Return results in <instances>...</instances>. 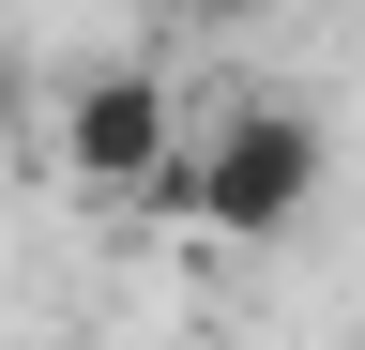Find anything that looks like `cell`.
<instances>
[{
    "mask_svg": "<svg viewBox=\"0 0 365 350\" xmlns=\"http://www.w3.org/2000/svg\"><path fill=\"white\" fill-rule=\"evenodd\" d=\"M31 107H46V92H31V61H16V46H0V153H16V138H31Z\"/></svg>",
    "mask_w": 365,
    "mask_h": 350,
    "instance_id": "3957f363",
    "label": "cell"
},
{
    "mask_svg": "<svg viewBox=\"0 0 365 350\" xmlns=\"http://www.w3.org/2000/svg\"><path fill=\"white\" fill-rule=\"evenodd\" d=\"M153 16H244V0H153Z\"/></svg>",
    "mask_w": 365,
    "mask_h": 350,
    "instance_id": "277c9868",
    "label": "cell"
},
{
    "mask_svg": "<svg viewBox=\"0 0 365 350\" xmlns=\"http://www.w3.org/2000/svg\"><path fill=\"white\" fill-rule=\"evenodd\" d=\"M46 153H61L76 183H107V198H153V168L182 153V107H168L153 61H76L61 92H46Z\"/></svg>",
    "mask_w": 365,
    "mask_h": 350,
    "instance_id": "7a4b0ae2",
    "label": "cell"
},
{
    "mask_svg": "<svg viewBox=\"0 0 365 350\" xmlns=\"http://www.w3.org/2000/svg\"><path fill=\"white\" fill-rule=\"evenodd\" d=\"M153 213L168 229H213V244H289L319 213V122L304 107H228L213 138H182L153 168Z\"/></svg>",
    "mask_w": 365,
    "mask_h": 350,
    "instance_id": "6da1fadb",
    "label": "cell"
}]
</instances>
